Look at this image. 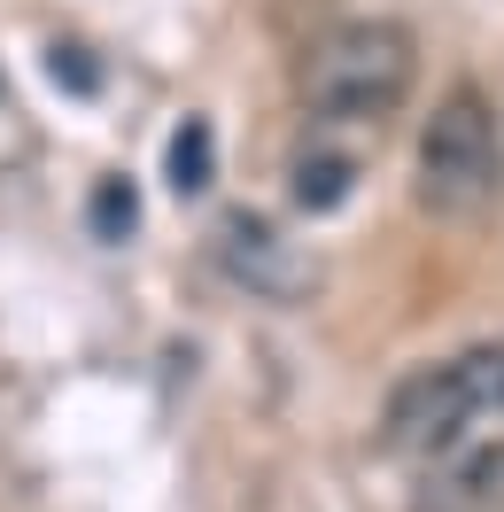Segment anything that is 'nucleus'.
<instances>
[{"instance_id":"9d476101","label":"nucleus","mask_w":504,"mask_h":512,"mask_svg":"<svg viewBox=\"0 0 504 512\" xmlns=\"http://www.w3.org/2000/svg\"><path fill=\"white\" fill-rule=\"evenodd\" d=\"M47 70H55L63 86H78V94H94V86H101V70L86 63V47H55V63H47Z\"/></svg>"},{"instance_id":"f257e3e1","label":"nucleus","mask_w":504,"mask_h":512,"mask_svg":"<svg viewBox=\"0 0 504 512\" xmlns=\"http://www.w3.org/2000/svg\"><path fill=\"white\" fill-rule=\"evenodd\" d=\"M411 78H419V47H411V32L396 16H349L334 32H318L303 70H295L311 117H326V125H380V117H396Z\"/></svg>"},{"instance_id":"6e6552de","label":"nucleus","mask_w":504,"mask_h":512,"mask_svg":"<svg viewBox=\"0 0 504 512\" xmlns=\"http://www.w3.org/2000/svg\"><path fill=\"white\" fill-rule=\"evenodd\" d=\"M458 497H466L473 512H489V505H504V443H489V450H473L466 466H458Z\"/></svg>"},{"instance_id":"39448f33","label":"nucleus","mask_w":504,"mask_h":512,"mask_svg":"<svg viewBox=\"0 0 504 512\" xmlns=\"http://www.w3.org/2000/svg\"><path fill=\"white\" fill-rule=\"evenodd\" d=\"M349 179H357V163H349V156H334V148H311V156H295V179H287V194H295V210L326 218V210H342V202H349Z\"/></svg>"},{"instance_id":"7ed1b4c3","label":"nucleus","mask_w":504,"mask_h":512,"mask_svg":"<svg viewBox=\"0 0 504 512\" xmlns=\"http://www.w3.org/2000/svg\"><path fill=\"white\" fill-rule=\"evenodd\" d=\"M466 419H473V396H466V381H458V365H419V373H404L396 396H388V450L435 458V450H450L466 435Z\"/></svg>"},{"instance_id":"f03ea898","label":"nucleus","mask_w":504,"mask_h":512,"mask_svg":"<svg viewBox=\"0 0 504 512\" xmlns=\"http://www.w3.org/2000/svg\"><path fill=\"white\" fill-rule=\"evenodd\" d=\"M504 171V140H497V109L473 94V86H450L442 109L419 132V202L427 210H473L497 194Z\"/></svg>"},{"instance_id":"1a4fd4ad","label":"nucleus","mask_w":504,"mask_h":512,"mask_svg":"<svg viewBox=\"0 0 504 512\" xmlns=\"http://www.w3.org/2000/svg\"><path fill=\"white\" fill-rule=\"evenodd\" d=\"M132 225H140V194H132L125 179H101L94 187V233L101 241H125Z\"/></svg>"},{"instance_id":"20e7f679","label":"nucleus","mask_w":504,"mask_h":512,"mask_svg":"<svg viewBox=\"0 0 504 512\" xmlns=\"http://www.w3.org/2000/svg\"><path fill=\"white\" fill-rule=\"evenodd\" d=\"M218 264L241 280V288L272 295V303H295V295L311 288V256L280 241V225L256 218V210H225L218 218Z\"/></svg>"},{"instance_id":"0eeeda50","label":"nucleus","mask_w":504,"mask_h":512,"mask_svg":"<svg viewBox=\"0 0 504 512\" xmlns=\"http://www.w3.org/2000/svg\"><path fill=\"white\" fill-rule=\"evenodd\" d=\"M458 381H466L473 412H504V342H481V350L458 357Z\"/></svg>"},{"instance_id":"423d86ee","label":"nucleus","mask_w":504,"mask_h":512,"mask_svg":"<svg viewBox=\"0 0 504 512\" xmlns=\"http://www.w3.org/2000/svg\"><path fill=\"white\" fill-rule=\"evenodd\" d=\"M210 171H218V132H210V117H187L163 148V179H171V194H202Z\"/></svg>"}]
</instances>
